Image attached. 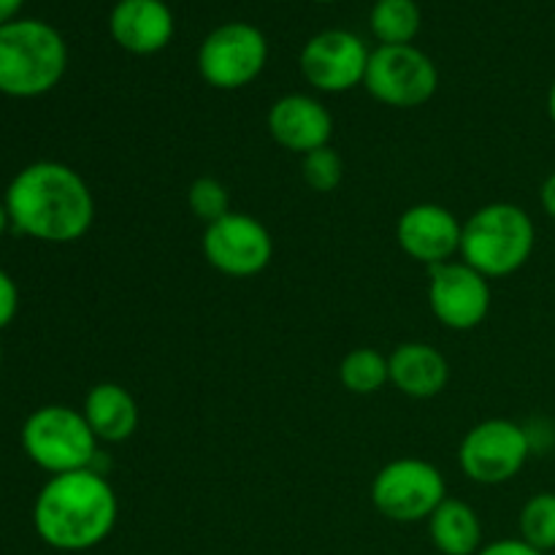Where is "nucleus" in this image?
<instances>
[{
  "label": "nucleus",
  "instance_id": "obj_8",
  "mask_svg": "<svg viewBox=\"0 0 555 555\" xmlns=\"http://www.w3.org/2000/svg\"><path fill=\"white\" fill-rule=\"evenodd\" d=\"M531 455V439L524 426L504 417L477 423L459 448L461 472L480 486H502L520 475Z\"/></svg>",
  "mask_w": 555,
  "mask_h": 555
},
{
  "label": "nucleus",
  "instance_id": "obj_10",
  "mask_svg": "<svg viewBox=\"0 0 555 555\" xmlns=\"http://www.w3.org/2000/svg\"><path fill=\"white\" fill-rule=\"evenodd\" d=\"M201 249L215 271L233 280H247L269 269L274 258V238L269 228L253 215L231 211L222 220L206 225Z\"/></svg>",
  "mask_w": 555,
  "mask_h": 555
},
{
  "label": "nucleus",
  "instance_id": "obj_18",
  "mask_svg": "<svg viewBox=\"0 0 555 555\" xmlns=\"http://www.w3.org/2000/svg\"><path fill=\"white\" fill-rule=\"evenodd\" d=\"M428 537L442 555H477L482 526L469 504L448 496L428 518Z\"/></svg>",
  "mask_w": 555,
  "mask_h": 555
},
{
  "label": "nucleus",
  "instance_id": "obj_23",
  "mask_svg": "<svg viewBox=\"0 0 555 555\" xmlns=\"http://www.w3.org/2000/svg\"><path fill=\"white\" fill-rule=\"evenodd\" d=\"M301 177L314 193H334L345 179V160L334 146H320L301 160Z\"/></svg>",
  "mask_w": 555,
  "mask_h": 555
},
{
  "label": "nucleus",
  "instance_id": "obj_5",
  "mask_svg": "<svg viewBox=\"0 0 555 555\" xmlns=\"http://www.w3.org/2000/svg\"><path fill=\"white\" fill-rule=\"evenodd\" d=\"M22 450L38 469L49 475L92 469L98 455V437L81 410L65 404L38 406L27 415L20 431Z\"/></svg>",
  "mask_w": 555,
  "mask_h": 555
},
{
  "label": "nucleus",
  "instance_id": "obj_21",
  "mask_svg": "<svg viewBox=\"0 0 555 555\" xmlns=\"http://www.w3.org/2000/svg\"><path fill=\"white\" fill-rule=\"evenodd\" d=\"M520 540L534 551H555V493H537L520 509Z\"/></svg>",
  "mask_w": 555,
  "mask_h": 555
},
{
  "label": "nucleus",
  "instance_id": "obj_1",
  "mask_svg": "<svg viewBox=\"0 0 555 555\" xmlns=\"http://www.w3.org/2000/svg\"><path fill=\"white\" fill-rule=\"evenodd\" d=\"M11 228L43 244H74L95 222V198L79 171L57 160H36L16 171L3 195Z\"/></svg>",
  "mask_w": 555,
  "mask_h": 555
},
{
  "label": "nucleus",
  "instance_id": "obj_28",
  "mask_svg": "<svg viewBox=\"0 0 555 555\" xmlns=\"http://www.w3.org/2000/svg\"><path fill=\"white\" fill-rule=\"evenodd\" d=\"M11 228V220H9V211H5V204L0 201V238L5 236V231Z\"/></svg>",
  "mask_w": 555,
  "mask_h": 555
},
{
  "label": "nucleus",
  "instance_id": "obj_16",
  "mask_svg": "<svg viewBox=\"0 0 555 555\" xmlns=\"http://www.w3.org/2000/svg\"><path fill=\"white\" fill-rule=\"evenodd\" d=\"M390 383L410 399H434L450 383L448 358L426 341H404L388 356Z\"/></svg>",
  "mask_w": 555,
  "mask_h": 555
},
{
  "label": "nucleus",
  "instance_id": "obj_7",
  "mask_svg": "<svg viewBox=\"0 0 555 555\" xmlns=\"http://www.w3.org/2000/svg\"><path fill=\"white\" fill-rule=\"evenodd\" d=\"M369 95L393 108H417L437 95L439 70L426 52L412 43L383 47L369 54L366 65Z\"/></svg>",
  "mask_w": 555,
  "mask_h": 555
},
{
  "label": "nucleus",
  "instance_id": "obj_6",
  "mask_svg": "<svg viewBox=\"0 0 555 555\" xmlns=\"http://www.w3.org/2000/svg\"><path fill=\"white\" fill-rule=\"evenodd\" d=\"M448 499L442 472L423 459H396L374 475L372 502L396 524H417L431 518Z\"/></svg>",
  "mask_w": 555,
  "mask_h": 555
},
{
  "label": "nucleus",
  "instance_id": "obj_14",
  "mask_svg": "<svg viewBox=\"0 0 555 555\" xmlns=\"http://www.w3.org/2000/svg\"><path fill=\"white\" fill-rule=\"evenodd\" d=\"M266 125H269L271 139L282 150L301 157L320 146H328L331 135H334V117L328 108L318 98L301 95V92H291V95L274 101Z\"/></svg>",
  "mask_w": 555,
  "mask_h": 555
},
{
  "label": "nucleus",
  "instance_id": "obj_9",
  "mask_svg": "<svg viewBox=\"0 0 555 555\" xmlns=\"http://www.w3.org/2000/svg\"><path fill=\"white\" fill-rule=\"evenodd\" d=\"M269 60V41L249 22L215 27L198 49V70L215 90H238L260 76Z\"/></svg>",
  "mask_w": 555,
  "mask_h": 555
},
{
  "label": "nucleus",
  "instance_id": "obj_29",
  "mask_svg": "<svg viewBox=\"0 0 555 555\" xmlns=\"http://www.w3.org/2000/svg\"><path fill=\"white\" fill-rule=\"evenodd\" d=\"M547 114H551V119H553V125H555V81H553L551 92H547Z\"/></svg>",
  "mask_w": 555,
  "mask_h": 555
},
{
  "label": "nucleus",
  "instance_id": "obj_20",
  "mask_svg": "<svg viewBox=\"0 0 555 555\" xmlns=\"http://www.w3.org/2000/svg\"><path fill=\"white\" fill-rule=\"evenodd\" d=\"M369 22L383 47H401L421 30V9L415 0H377Z\"/></svg>",
  "mask_w": 555,
  "mask_h": 555
},
{
  "label": "nucleus",
  "instance_id": "obj_30",
  "mask_svg": "<svg viewBox=\"0 0 555 555\" xmlns=\"http://www.w3.org/2000/svg\"><path fill=\"white\" fill-rule=\"evenodd\" d=\"M0 366H3V345H0Z\"/></svg>",
  "mask_w": 555,
  "mask_h": 555
},
{
  "label": "nucleus",
  "instance_id": "obj_2",
  "mask_svg": "<svg viewBox=\"0 0 555 555\" xmlns=\"http://www.w3.org/2000/svg\"><path fill=\"white\" fill-rule=\"evenodd\" d=\"M117 515L112 482L98 469H79L43 482L33 504V529L54 551L81 553L108 540Z\"/></svg>",
  "mask_w": 555,
  "mask_h": 555
},
{
  "label": "nucleus",
  "instance_id": "obj_13",
  "mask_svg": "<svg viewBox=\"0 0 555 555\" xmlns=\"http://www.w3.org/2000/svg\"><path fill=\"white\" fill-rule=\"evenodd\" d=\"M461 233L464 222H459L453 211L439 204L410 206L396 222L399 247L428 269L450 263L453 255L461 253Z\"/></svg>",
  "mask_w": 555,
  "mask_h": 555
},
{
  "label": "nucleus",
  "instance_id": "obj_25",
  "mask_svg": "<svg viewBox=\"0 0 555 555\" xmlns=\"http://www.w3.org/2000/svg\"><path fill=\"white\" fill-rule=\"evenodd\" d=\"M477 555H545V553L534 551V547L524 540H499L493 542V545L482 547Z\"/></svg>",
  "mask_w": 555,
  "mask_h": 555
},
{
  "label": "nucleus",
  "instance_id": "obj_27",
  "mask_svg": "<svg viewBox=\"0 0 555 555\" xmlns=\"http://www.w3.org/2000/svg\"><path fill=\"white\" fill-rule=\"evenodd\" d=\"M25 5V0H0V25L16 20L20 9Z\"/></svg>",
  "mask_w": 555,
  "mask_h": 555
},
{
  "label": "nucleus",
  "instance_id": "obj_22",
  "mask_svg": "<svg viewBox=\"0 0 555 555\" xmlns=\"http://www.w3.org/2000/svg\"><path fill=\"white\" fill-rule=\"evenodd\" d=\"M188 206L198 220H204L206 225L222 220L225 215H231V193H228L225 184L215 177H198L188 190Z\"/></svg>",
  "mask_w": 555,
  "mask_h": 555
},
{
  "label": "nucleus",
  "instance_id": "obj_17",
  "mask_svg": "<svg viewBox=\"0 0 555 555\" xmlns=\"http://www.w3.org/2000/svg\"><path fill=\"white\" fill-rule=\"evenodd\" d=\"M81 415L90 423L98 442H125L139 428V404L128 393V388L117 383H98L95 388H90Z\"/></svg>",
  "mask_w": 555,
  "mask_h": 555
},
{
  "label": "nucleus",
  "instance_id": "obj_12",
  "mask_svg": "<svg viewBox=\"0 0 555 555\" xmlns=\"http://www.w3.org/2000/svg\"><path fill=\"white\" fill-rule=\"evenodd\" d=\"M369 54L356 33L323 30L301 49V74L314 90L347 92L366 79Z\"/></svg>",
  "mask_w": 555,
  "mask_h": 555
},
{
  "label": "nucleus",
  "instance_id": "obj_11",
  "mask_svg": "<svg viewBox=\"0 0 555 555\" xmlns=\"http://www.w3.org/2000/svg\"><path fill=\"white\" fill-rule=\"evenodd\" d=\"M491 280L464 260L428 269V307L450 331H472L491 312Z\"/></svg>",
  "mask_w": 555,
  "mask_h": 555
},
{
  "label": "nucleus",
  "instance_id": "obj_19",
  "mask_svg": "<svg viewBox=\"0 0 555 555\" xmlns=\"http://www.w3.org/2000/svg\"><path fill=\"white\" fill-rule=\"evenodd\" d=\"M339 379L350 393L372 396L390 383L388 358L374 347L350 350L339 363Z\"/></svg>",
  "mask_w": 555,
  "mask_h": 555
},
{
  "label": "nucleus",
  "instance_id": "obj_31",
  "mask_svg": "<svg viewBox=\"0 0 555 555\" xmlns=\"http://www.w3.org/2000/svg\"><path fill=\"white\" fill-rule=\"evenodd\" d=\"M323 3H328V0H323Z\"/></svg>",
  "mask_w": 555,
  "mask_h": 555
},
{
  "label": "nucleus",
  "instance_id": "obj_4",
  "mask_svg": "<svg viewBox=\"0 0 555 555\" xmlns=\"http://www.w3.org/2000/svg\"><path fill=\"white\" fill-rule=\"evenodd\" d=\"M537 228L529 211L515 204H488L464 222L461 260L488 280H502L529 263Z\"/></svg>",
  "mask_w": 555,
  "mask_h": 555
},
{
  "label": "nucleus",
  "instance_id": "obj_15",
  "mask_svg": "<svg viewBox=\"0 0 555 555\" xmlns=\"http://www.w3.org/2000/svg\"><path fill=\"white\" fill-rule=\"evenodd\" d=\"M114 41L133 54H155L173 36V14L163 0H119L108 16Z\"/></svg>",
  "mask_w": 555,
  "mask_h": 555
},
{
  "label": "nucleus",
  "instance_id": "obj_26",
  "mask_svg": "<svg viewBox=\"0 0 555 555\" xmlns=\"http://www.w3.org/2000/svg\"><path fill=\"white\" fill-rule=\"evenodd\" d=\"M540 201H542V209H545L547 215H551L553 220H555V171L545 179V182H542Z\"/></svg>",
  "mask_w": 555,
  "mask_h": 555
},
{
  "label": "nucleus",
  "instance_id": "obj_3",
  "mask_svg": "<svg viewBox=\"0 0 555 555\" xmlns=\"http://www.w3.org/2000/svg\"><path fill=\"white\" fill-rule=\"evenodd\" d=\"M68 68L65 38L49 22L11 20L0 25V92L41 98L63 81Z\"/></svg>",
  "mask_w": 555,
  "mask_h": 555
},
{
  "label": "nucleus",
  "instance_id": "obj_24",
  "mask_svg": "<svg viewBox=\"0 0 555 555\" xmlns=\"http://www.w3.org/2000/svg\"><path fill=\"white\" fill-rule=\"evenodd\" d=\"M20 309V287L9 271L0 269V331L9 328Z\"/></svg>",
  "mask_w": 555,
  "mask_h": 555
}]
</instances>
